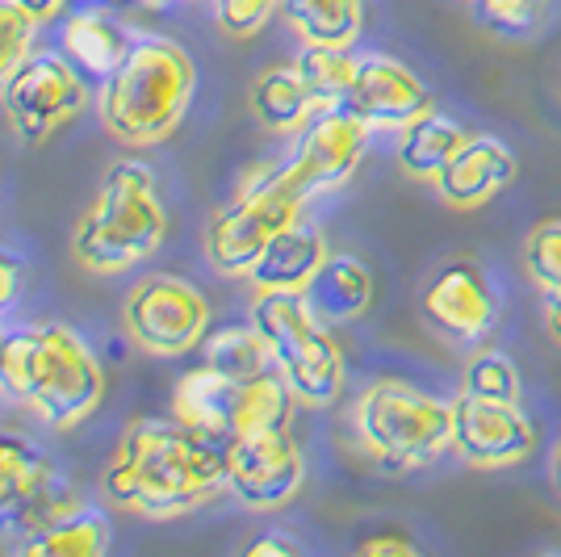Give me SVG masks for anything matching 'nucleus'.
Masks as SVG:
<instances>
[{
    "instance_id": "22",
    "label": "nucleus",
    "mask_w": 561,
    "mask_h": 557,
    "mask_svg": "<svg viewBox=\"0 0 561 557\" xmlns=\"http://www.w3.org/2000/svg\"><path fill=\"white\" fill-rule=\"evenodd\" d=\"M50 478L55 469L38 444L22 432H0V520L13 515L25 499H34Z\"/></svg>"
},
{
    "instance_id": "33",
    "label": "nucleus",
    "mask_w": 561,
    "mask_h": 557,
    "mask_svg": "<svg viewBox=\"0 0 561 557\" xmlns=\"http://www.w3.org/2000/svg\"><path fill=\"white\" fill-rule=\"evenodd\" d=\"M280 0H214V9H218V25L234 34V38H252L260 34L264 25L273 22V13H277Z\"/></svg>"
},
{
    "instance_id": "3",
    "label": "nucleus",
    "mask_w": 561,
    "mask_h": 557,
    "mask_svg": "<svg viewBox=\"0 0 561 557\" xmlns=\"http://www.w3.org/2000/svg\"><path fill=\"white\" fill-rule=\"evenodd\" d=\"M193 84L197 68L181 43L156 34L130 38L117 68L101 80V122L126 147L160 143L185 117Z\"/></svg>"
},
{
    "instance_id": "28",
    "label": "nucleus",
    "mask_w": 561,
    "mask_h": 557,
    "mask_svg": "<svg viewBox=\"0 0 561 557\" xmlns=\"http://www.w3.org/2000/svg\"><path fill=\"white\" fill-rule=\"evenodd\" d=\"M80 508H84V499L76 495V487L55 474V478H50L47 487L38 490L34 499H25L13 515H4V520H0V533H4L9 549H13V545H22L25 536L43 533V528L59 524V520H68L71 511H80Z\"/></svg>"
},
{
    "instance_id": "1",
    "label": "nucleus",
    "mask_w": 561,
    "mask_h": 557,
    "mask_svg": "<svg viewBox=\"0 0 561 557\" xmlns=\"http://www.w3.org/2000/svg\"><path fill=\"white\" fill-rule=\"evenodd\" d=\"M227 487V441L181 419H135L101 478L105 499L147 520H172L210 503Z\"/></svg>"
},
{
    "instance_id": "25",
    "label": "nucleus",
    "mask_w": 561,
    "mask_h": 557,
    "mask_svg": "<svg viewBox=\"0 0 561 557\" xmlns=\"http://www.w3.org/2000/svg\"><path fill=\"white\" fill-rule=\"evenodd\" d=\"M202 356L210 361L218 373H227L231 382H248L273 365V349L260 336L256 323H227L206 331L202 340Z\"/></svg>"
},
{
    "instance_id": "20",
    "label": "nucleus",
    "mask_w": 561,
    "mask_h": 557,
    "mask_svg": "<svg viewBox=\"0 0 561 557\" xmlns=\"http://www.w3.org/2000/svg\"><path fill=\"white\" fill-rule=\"evenodd\" d=\"M466 139L469 135L461 130V122H453L448 114L427 110V114H420L415 122L402 126L398 163H402V172L415 177V181H436L440 168L457 156V147H461Z\"/></svg>"
},
{
    "instance_id": "6",
    "label": "nucleus",
    "mask_w": 561,
    "mask_h": 557,
    "mask_svg": "<svg viewBox=\"0 0 561 557\" xmlns=\"http://www.w3.org/2000/svg\"><path fill=\"white\" fill-rule=\"evenodd\" d=\"M356 436L386 469H420L453 448V402L407 382H374L356 402Z\"/></svg>"
},
{
    "instance_id": "41",
    "label": "nucleus",
    "mask_w": 561,
    "mask_h": 557,
    "mask_svg": "<svg viewBox=\"0 0 561 557\" xmlns=\"http://www.w3.org/2000/svg\"><path fill=\"white\" fill-rule=\"evenodd\" d=\"M4 336H9V331H0V352H4Z\"/></svg>"
},
{
    "instance_id": "36",
    "label": "nucleus",
    "mask_w": 561,
    "mask_h": 557,
    "mask_svg": "<svg viewBox=\"0 0 561 557\" xmlns=\"http://www.w3.org/2000/svg\"><path fill=\"white\" fill-rule=\"evenodd\" d=\"M302 554V545L298 541H289V536H260L248 545V557H298Z\"/></svg>"
},
{
    "instance_id": "26",
    "label": "nucleus",
    "mask_w": 561,
    "mask_h": 557,
    "mask_svg": "<svg viewBox=\"0 0 561 557\" xmlns=\"http://www.w3.org/2000/svg\"><path fill=\"white\" fill-rule=\"evenodd\" d=\"M252 114L268 130H298L314 114V101L306 93L298 68H268L252 89Z\"/></svg>"
},
{
    "instance_id": "30",
    "label": "nucleus",
    "mask_w": 561,
    "mask_h": 557,
    "mask_svg": "<svg viewBox=\"0 0 561 557\" xmlns=\"http://www.w3.org/2000/svg\"><path fill=\"white\" fill-rule=\"evenodd\" d=\"M466 395L494 398V402H519V370L503 352H478L466 365Z\"/></svg>"
},
{
    "instance_id": "29",
    "label": "nucleus",
    "mask_w": 561,
    "mask_h": 557,
    "mask_svg": "<svg viewBox=\"0 0 561 557\" xmlns=\"http://www.w3.org/2000/svg\"><path fill=\"white\" fill-rule=\"evenodd\" d=\"M524 273L540 294L561 289V218H545L524 235Z\"/></svg>"
},
{
    "instance_id": "9",
    "label": "nucleus",
    "mask_w": 561,
    "mask_h": 557,
    "mask_svg": "<svg viewBox=\"0 0 561 557\" xmlns=\"http://www.w3.org/2000/svg\"><path fill=\"white\" fill-rule=\"evenodd\" d=\"M126 331L147 356H185L210 331V303L181 277H147L126 298Z\"/></svg>"
},
{
    "instance_id": "32",
    "label": "nucleus",
    "mask_w": 561,
    "mask_h": 557,
    "mask_svg": "<svg viewBox=\"0 0 561 557\" xmlns=\"http://www.w3.org/2000/svg\"><path fill=\"white\" fill-rule=\"evenodd\" d=\"M473 4L482 22L507 38H524L540 25V0H473Z\"/></svg>"
},
{
    "instance_id": "34",
    "label": "nucleus",
    "mask_w": 561,
    "mask_h": 557,
    "mask_svg": "<svg viewBox=\"0 0 561 557\" xmlns=\"http://www.w3.org/2000/svg\"><path fill=\"white\" fill-rule=\"evenodd\" d=\"M356 554H365V557H415L420 554V545H415L407 533H377V536H365V541L356 545Z\"/></svg>"
},
{
    "instance_id": "16",
    "label": "nucleus",
    "mask_w": 561,
    "mask_h": 557,
    "mask_svg": "<svg viewBox=\"0 0 561 557\" xmlns=\"http://www.w3.org/2000/svg\"><path fill=\"white\" fill-rule=\"evenodd\" d=\"M323 260H328L323 231L314 223L294 218L289 227H280L264 243V252H260V260L252 264L248 277H252L256 289H306Z\"/></svg>"
},
{
    "instance_id": "15",
    "label": "nucleus",
    "mask_w": 561,
    "mask_h": 557,
    "mask_svg": "<svg viewBox=\"0 0 561 557\" xmlns=\"http://www.w3.org/2000/svg\"><path fill=\"white\" fill-rule=\"evenodd\" d=\"M512 181H515L512 147L503 139H491V135H473L440 168L436 189H440V197H445L448 206L473 209L482 206V202H491V197H499Z\"/></svg>"
},
{
    "instance_id": "10",
    "label": "nucleus",
    "mask_w": 561,
    "mask_h": 557,
    "mask_svg": "<svg viewBox=\"0 0 561 557\" xmlns=\"http://www.w3.org/2000/svg\"><path fill=\"white\" fill-rule=\"evenodd\" d=\"M365 143H369V126L360 117L348 114L344 105H319L306 117L285 172L294 177V185L302 189V197L310 202V197L331 193L348 181L365 156Z\"/></svg>"
},
{
    "instance_id": "38",
    "label": "nucleus",
    "mask_w": 561,
    "mask_h": 557,
    "mask_svg": "<svg viewBox=\"0 0 561 557\" xmlns=\"http://www.w3.org/2000/svg\"><path fill=\"white\" fill-rule=\"evenodd\" d=\"M545 323H549V336L561 344V289L558 294H545Z\"/></svg>"
},
{
    "instance_id": "23",
    "label": "nucleus",
    "mask_w": 561,
    "mask_h": 557,
    "mask_svg": "<svg viewBox=\"0 0 561 557\" xmlns=\"http://www.w3.org/2000/svg\"><path fill=\"white\" fill-rule=\"evenodd\" d=\"M280 9L302 43L328 47H352L365 22V0H280Z\"/></svg>"
},
{
    "instance_id": "31",
    "label": "nucleus",
    "mask_w": 561,
    "mask_h": 557,
    "mask_svg": "<svg viewBox=\"0 0 561 557\" xmlns=\"http://www.w3.org/2000/svg\"><path fill=\"white\" fill-rule=\"evenodd\" d=\"M38 25L43 22H34L13 0H0V89L9 84V76L22 68V59L34 50Z\"/></svg>"
},
{
    "instance_id": "5",
    "label": "nucleus",
    "mask_w": 561,
    "mask_h": 557,
    "mask_svg": "<svg viewBox=\"0 0 561 557\" xmlns=\"http://www.w3.org/2000/svg\"><path fill=\"white\" fill-rule=\"evenodd\" d=\"M252 323L273 349V365L289 382L294 398L328 407L344 390V356L331 327L310 310L302 289H260Z\"/></svg>"
},
{
    "instance_id": "35",
    "label": "nucleus",
    "mask_w": 561,
    "mask_h": 557,
    "mask_svg": "<svg viewBox=\"0 0 561 557\" xmlns=\"http://www.w3.org/2000/svg\"><path fill=\"white\" fill-rule=\"evenodd\" d=\"M22 281H25L22 260H18L13 252H0V310H9V306L18 303Z\"/></svg>"
},
{
    "instance_id": "40",
    "label": "nucleus",
    "mask_w": 561,
    "mask_h": 557,
    "mask_svg": "<svg viewBox=\"0 0 561 557\" xmlns=\"http://www.w3.org/2000/svg\"><path fill=\"white\" fill-rule=\"evenodd\" d=\"M553 478H558V487H561V444H558V453H553Z\"/></svg>"
},
{
    "instance_id": "27",
    "label": "nucleus",
    "mask_w": 561,
    "mask_h": 557,
    "mask_svg": "<svg viewBox=\"0 0 561 557\" xmlns=\"http://www.w3.org/2000/svg\"><path fill=\"white\" fill-rule=\"evenodd\" d=\"M294 68L302 76L314 110H319V105H344V96H348V89H352V76H356V55H352L348 47L306 43Z\"/></svg>"
},
{
    "instance_id": "12",
    "label": "nucleus",
    "mask_w": 561,
    "mask_h": 557,
    "mask_svg": "<svg viewBox=\"0 0 561 557\" xmlns=\"http://www.w3.org/2000/svg\"><path fill=\"white\" fill-rule=\"evenodd\" d=\"M453 448L461 462L478 469H503L519 465L537 448V432L519 411V402L461 395L453 402Z\"/></svg>"
},
{
    "instance_id": "13",
    "label": "nucleus",
    "mask_w": 561,
    "mask_h": 557,
    "mask_svg": "<svg viewBox=\"0 0 561 557\" xmlns=\"http://www.w3.org/2000/svg\"><path fill=\"white\" fill-rule=\"evenodd\" d=\"M344 110L360 117L369 130H402L407 122L432 110V93L407 64H398L390 55H365L356 59Z\"/></svg>"
},
{
    "instance_id": "17",
    "label": "nucleus",
    "mask_w": 561,
    "mask_h": 557,
    "mask_svg": "<svg viewBox=\"0 0 561 557\" xmlns=\"http://www.w3.org/2000/svg\"><path fill=\"white\" fill-rule=\"evenodd\" d=\"M310 310L323 319L328 327L356 323L369 303H374V277L369 269L348 252H328V260L319 264V273L310 277V285L302 289Z\"/></svg>"
},
{
    "instance_id": "37",
    "label": "nucleus",
    "mask_w": 561,
    "mask_h": 557,
    "mask_svg": "<svg viewBox=\"0 0 561 557\" xmlns=\"http://www.w3.org/2000/svg\"><path fill=\"white\" fill-rule=\"evenodd\" d=\"M13 4L25 9L34 22H55V18L64 13V4H68V0H13Z\"/></svg>"
},
{
    "instance_id": "24",
    "label": "nucleus",
    "mask_w": 561,
    "mask_h": 557,
    "mask_svg": "<svg viewBox=\"0 0 561 557\" xmlns=\"http://www.w3.org/2000/svg\"><path fill=\"white\" fill-rule=\"evenodd\" d=\"M25 557H101L110 549V524L93 508L71 511L68 520L50 524L43 533L25 536L22 545H13Z\"/></svg>"
},
{
    "instance_id": "18",
    "label": "nucleus",
    "mask_w": 561,
    "mask_h": 557,
    "mask_svg": "<svg viewBox=\"0 0 561 557\" xmlns=\"http://www.w3.org/2000/svg\"><path fill=\"white\" fill-rule=\"evenodd\" d=\"M231 402L234 382L227 373H218L210 361L193 365L181 373L176 390H172V416L188 423L193 432L214 436V441H231Z\"/></svg>"
},
{
    "instance_id": "21",
    "label": "nucleus",
    "mask_w": 561,
    "mask_h": 557,
    "mask_svg": "<svg viewBox=\"0 0 561 557\" xmlns=\"http://www.w3.org/2000/svg\"><path fill=\"white\" fill-rule=\"evenodd\" d=\"M294 416V390L280 377V370H264L248 382H234L231 402V441L234 436H256V432H277L289 428Z\"/></svg>"
},
{
    "instance_id": "4",
    "label": "nucleus",
    "mask_w": 561,
    "mask_h": 557,
    "mask_svg": "<svg viewBox=\"0 0 561 557\" xmlns=\"http://www.w3.org/2000/svg\"><path fill=\"white\" fill-rule=\"evenodd\" d=\"M168 209L160 181L142 160H117L96 189L93 206L84 209L71 252L89 273H126L142 264L164 243Z\"/></svg>"
},
{
    "instance_id": "39",
    "label": "nucleus",
    "mask_w": 561,
    "mask_h": 557,
    "mask_svg": "<svg viewBox=\"0 0 561 557\" xmlns=\"http://www.w3.org/2000/svg\"><path fill=\"white\" fill-rule=\"evenodd\" d=\"M101 4H147V9H156V4H168V0H101Z\"/></svg>"
},
{
    "instance_id": "11",
    "label": "nucleus",
    "mask_w": 561,
    "mask_h": 557,
    "mask_svg": "<svg viewBox=\"0 0 561 557\" xmlns=\"http://www.w3.org/2000/svg\"><path fill=\"white\" fill-rule=\"evenodd\" d=\"M306 482V457L289 428L227 441V487L256 511L285 508Z\"/></svg>"
},
{
    "instance_id": "7",
    "label": "nucleus",
    "mask_w": 561,
    "mask_h": 557,
    "mask_svg": "<svg viewBox=\"0 0 561 557\" xmlns=\"http://www.w3.org/2000/svg\"><path fill=\"white\" fill-rule=\"evenodd\" d=\"M302 189L280 168H256L206 227V255L222 277H248L264 243L302 214Z\"/></svg>"
},
{
    "instance_id": "19",
    "label": "nucleus",
    "mask_w": 561,
    "mask_h": 557,
    "mask_svg": "<svg viewBox=\"0 0 561 557\" xmlns=\"http://www.w3.org/2000/svg\"><path fill=\"white\" fill-rule=\"evenodd\" d=\"M59 47L76 68L93 80H105L117 68V59L126 55L130 38L122 34V25H114L110 13L89 9V13H71L64 30H59Z\"/></svg>"
},
{
    "instance_id": "2",
    "label": "nucleus",
    "mask_w": 561,
    "mask_h": 557,
    "mask_svg": "<svg viewBox=\"0 0 561 557\" xmlns=\"http://www.w3.org/2000/svg\"><path fill=\"white\" fill-rule=\"evenodd\" d=\"M0 390L22 398L43 423L64 432L96 411L105 395V373L80 331L43 319L4 336Z\"/></svg>"
},
{
    "instance_id": "8",
    "label": "nucleus",
    "mask_w": 561,
    "mask_h": 557,
    "mask_svg": "<svg viewBox=\"0 0 561 557\" xmlns=\"http://www.w3.org/2000/svg\"><path fill=\"white\" fill-rule=\"evenodd\" d=\"M0 101H4L13 130L25 143H43L89 105V84H84V71L68 55L30 50L22 68L0 89Z\"/></svg>"
},
{
    "instance_id": "14",
    "label": "nucleus",
    "mask_w": 561,
    "mask_h": 557,
    "mask_svg": "<svg viewBox=\"0 0 561 557\" xmlns=\"http://www.w3.org/2000/svg\"><path fill=\"white\" fill-rule=\"evenodd\" d=\"M423 315L461 344L482 340L494 327V294L482 277V269L469 260L445 264L423 289Z\"/></svg>"
}]
</instances>
